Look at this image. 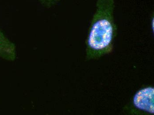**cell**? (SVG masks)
Instances as JSON below:
<instances>
[{"instance_id":"cell-1","label":"cell","mask_w":154,"mask_h":115,"mask_svg":"<svg viewBox=\"0 0 154 115\" xmlns=\"http://www.w3.org/2000/svg\"><path fill=\"white\" fill-rule=\"evenodd\" d=\"M115 8V0L97 1L86 41L87 60L98 59L112 51L117 32Z\"/></svg>"},{"instance_id":"cell-2","label":"cell","mask_w":154,"mask_h":115,"mask_svg":"<svg viewBox=\"0 0 154 115\" xmlns=\"http://www.w3.org/2000/svg\"><path fill=\"white\" fill-rule=\"evenodd\" d=\"M133 104L135 108L140 111L153 114V88L148 87L137 92L133 98Z\"/></svg>"},{"instance_id":"cell-3","label":"cell","mask_w":154,"mask_h":115,"mask_svg":"<svg viewBox=\"0 0 154 115\" xmlns=\"http://www.w3.org/2000/svg\"><path fill=\"white\" fill-rule=\"evenodd\" d=\"M17 58L15 45L9 41L0 31V58L13 62Z\"/></svg>"},{"instance_id":"cell-4","label":"cell","mask_w":154,"mask_h":115,"mask_svg":"<svg viewBox=\"0 0 154 115\" xmlns=\"http://www.w3.org/2000/svg\"><path fill=\"white\" fill-rule=\"evenodd\" d=\"M39 2L46 7L50 8L56 5L60 0H38Z\"/></svg>"}]
</instances>
